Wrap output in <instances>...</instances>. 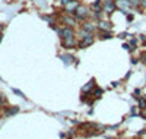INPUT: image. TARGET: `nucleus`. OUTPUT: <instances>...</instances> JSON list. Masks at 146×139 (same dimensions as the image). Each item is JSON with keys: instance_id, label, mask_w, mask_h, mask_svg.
Here are the masks:
<instances>
[{"instance_id": "obj_1", "label": "nucleus", "mask_w": 146, "mask_h": 139, "mask_svg": "<svg viewBox=\"0 0 146 139\" xmlns=\"http://www.w3.org/2000/svg\"><path fill=\"white\" fill-rule=\"evenodd\" d=\"M73 16H75L78 21H86L89 18V9L85 6V5H79V7L75 10V13H73Z\"/></svg>"}, {"instance_id": "obj_2", "label": "nucleus", "mask_w": 146, "mask_h": 139, "mask_svg": "<svg viewBox=\"0 0 146 139\" xmlns=\"http://www.w3.org/2000/svg\"><path fill=\"white\" fill-rule=\"evenodd\" d=\"M57 32H58V35H60V38H62V40L69 38V37H75V34H76L75 28H73V27H66V25L63 28H60Z\"/></svg>"}, {"instance_id": "obj_3", "label": "nucleus", "mask_w": 146, "mask_h": 139, "mask_svg": "<svg viewBox=\"0 0 146 139\" xmlns=\"http://www.w3.org/2000/svg\"><path fill=\"white\" fill-rule=\"evenodd\" d=\"M117 9V3L114 2V0H102V10L105 12V13L111 15L114 13Z\"/></svg>"}, {"instance_id": "obj_4", "label": "nucleus", "mask_w": 146, "mask_h": 139, "mask_svg": "<svg viewBox=\"0 0 146 139\" xmlns=\"http://www.w3.org/2000/svg\"><path fill=\"white\" fill-rule=\"evenodd\" d=\"M62 22L66 25V27H73V28H75L76 23H78V19L73 16L72 13H66V15L62 16Z\"/></svg>"}, {"instance_id": "obj_5", "label": "nucleus", "mask_w": 146, "mask_h": 139, "mask_svg": "<svg viewBox=\"0 0 146 139\" xmlns=\"http://www.w3.org/2000/svg\"><path fill=\"white\" fill-rule=\"evenodd\" d=\"M79 5H80V3L78 2V0H70V2L64 6L66 13H72V15H73V13H75V10L79 7Z\"/></svg>"}, {"instance_id": "obj_6", "label": "nucleus", "mask_w": 146, "mask_h": 139, "mask_svg": "<svg viewBox=\"0 0 146 139\" xmlns=\"http://www.w3.org/2000/svg\"><path fill=\"white\" fill-rule=\"evenodd\" d=\"M62 45H63L64 48H75V47L78 45V43H76L75 37H69V38L62 40Z\"/></svg>"}, {"instance_id": "obj_7", "label": "nucleus", "mask_w": 146, "mask_h": 139, "mask_svg": "<svg viewBox=\"0 0 146 139\" xmlns=\"http://www.w3.org/2000/svg\"><path fill=\"white\" fill-rule=\"evenodd\" d=\"M91 44H94V35H92V34L88 35L86 38L80 40V43L78 44V47H79V48H86V47H89Z\"/></svg>"}, {"instance_id": "obj_8", "label": "nucleus", "mask_w": 146, "mask_h": 139, "mask_svg": "<svg viewBox=\"0 0 146 139\" xmlns=\"http://www.w3.org/2000/svg\"><path fill=\"white\" fill-rule=\"evenodd\" d=\"M111 22H108V21H98V23H96V28H98L100 31H110L111 29Z\"/></svg>"}, {"instance_id": "obj_9", "label": "nucleus", "mask_w": 146, "mask_h": 139, "mask_svg": "<svg viewBox=\"0 0 146 139\" xmlns=\"http://www.w3.org/2000/svg\"><path fill=\"white\" fill-rule=\"evenodd\" d=\"M115 3H117V7H120L123 12H127V10H130V9H131L129 0H117Z\"/></svg>"}, {"instance_id": "obj_10", "label": "nucleus", "mask_w": 146, "mask_h": 139, "mask_svg": "<svg viewBox=\"0 0 146 139\" xmlns=\"http://www.w3.org/2000/svg\"><path fill=\"white\" fill-rule=\"evenodd\" d=\"M95 28H96V25H94L92 22H88V21H83V23H82V29H85V31H88V32H94L95 31Z\"/></svg>"}, {"instance_id": "obj_11", "label": "nucleus", "mask_w": 146, "mask_h": 139, "mask_svg": "<svg viewBox=\"0 0 146 139\" xmlns=\"http://www.w3.org/2000/svg\"><path fill=\"white\" fill-rule=\"evenodd\" d=\"M94 86H95V81H94V79H91L86 85H85V86L82 88V92H83V94H89V92L94 90Z\"/></svg>"}, {"instance_id": "obj_12", "label": "nucleus", "mask_w": 146, "mask_h": 139, "mask_svg": "<svg viewBox=\"0 0 146 139\" xmlns=\"http://www.w3.org/2000/svg\"><path fill=\"white\" fill-rule=\"evenodd\" d=\"M91 7H92L94 10H96V12H101V10H102V0H96V2H94V3L91 5Z\"/></svg>"}, {"instance_id": "obj_13", "label": "nucleus", "mask_w": 146, "mask_h": 139, "mask_svg": "<svg viewBox=\"0 0 146 139\" xmlns=\"http://www.w3.org/2000/svg\"><path fill=\"white\" fill-rule=\"evenodd\" d=\"M100 37H101V40H107V38H111V32H108V31H100Z\"/></svg>"}, {"instance_id": "obj_14", "label": "nucleus", "mask_w": 146, "mask_h": 139, "mask_svg": "<svg viewBox=\"0 0 146 139\" xmlns=\"http://www.w3.org/2000/svg\"><path fill=\"white\" fill-rule=\"evenodd\" d=\"M19 111V107H13V108H9L6 111V116H12V114H16V113Z\"/></svg>"}, {"instance_id": "obj_15", "label": "nucleus", "mask_w": 146, "mask_h": 139, "mask_svg": "<svg viewBox=\"0 0 146 139\" xmlns=\"http://www.w3.org/2000/svg\"><path fill=\"white\" fill-rule=\"evenodd\" d=\"M137 101H139V107L143 110V108H146V98H137Z\"/></svg>"}, {"instance_id": "obj_16", "label": "nucleus", "mask_w": 146, "mask_h": 139, "mask_svg": "<svg viewBox=\"0 0 146 139\" xmlns=\"http://www.w3.org/2000/svg\"><path fill=\"white\" fill-rule=\"evenodd\" d=\"M92 94H94V97H95V98H100V97H101V94H102V90H101V88H98V90H94V91H92Z\"/></svg>"}, {"instance_id": "obj_17", "label": "nucleus", "mask_w": 146, "mask_h": 139, "mask_svg": "<svg viewBox=\"0 0 146 139\" xmlns=\"http://www.w3.org/2000/svg\"><path fill=\"white\" fill-rule=\"evenodd\" d=\"M62 59L64 60V63H66V65H69V61H70V60H75V59H73L72 56H67V54H63V56H62Z\"/></svg>"}, {"instance_id": "obj_18", "label": "nucleus", "mask_w": 146, "mask_h": 139, "mask_svg": "<svg viewBox=\"0 0 146 139\" xmlns=\"http://www.w3.org/2000/svg\"><path fill=\"white\" fill-rule=\"evenodd\" d=\"M6 103V98H5V95L3 94H0V104H5Z\"/></svg>"}, {"instance_id": "obj_19", "label": "nucleus", "mask_w": 146, "mask_h": 139, "mask_svg": "<svg viewBox=\"0 0 146 139\" xmlns=\"http://www.w3.org/2000/svg\"><path fill=\"white\" fill-rule=\"evenodd\" d=\"M140 117L146 120V108H143V110H142V113H140Z\"/></svg>"}, {"instance_id": "obj_20", "label": "nucleus", "mask_w": 146, "mask_h": 139, "mask_svg": "<svg viewBox=\"0 0 146 139\" xmlns=\"http://www.w3.org/2000/svg\"><path fill=\"white\" fill-rule=\"evenodd\" d=\"M69 2H70V0H60V5H62V6H66Z\"/></svg>"}, {"instance_id": "obj_21", "label": "nucleus", "mask_w": 146, "mask_h": 139, "mask_svg": "<svg viewBox=\"0 0 146 139\" xmlns=\"http://www.w3.org/2000/svg\"><path fill=\"white\" fill-rule=\"evenodd\" d=\"M140 7L146 9V0H140Z\"/></svg>"}, {"instance_id": "obj_22", "label": "nucleus", "mask_w": 146, "mask_h": 139, "mask_svg": "<svg viewBox=\"0 0 146 139\" xmlns=\"http://www.w3.org/2000/svg\"><path fill=\"white\" fill-rule=\"evenodd\" d=\"M13 92H15V94H18L19 97H23V94H22V92H21L19 90H13Z\"/></svg>"}, {"instance_id": "obj_23", "label": "nucleus", "mask_w": 146, "mask_h": 139, "mask_svg": "<svg viewBox=\"0 0 146 139\" xmlns=\"http://www.w3.org/2000/svg\"><path fill=\"white\" fill-rule=\"evenodd\" d=\"M127 37V32H123V34H120V38H126Z\"/></svg>"}, {"instance_id": "obj_24", "label": "nucleus", "mask_w": 146, "mask_h": 139, "mask_svg": "<svg viewBox=\"0 0 146 139\" xmlns=\"http://www.w3.org/2000/svg\"><path fill=\"white\" fill-rule=\"evenodd\" d=\"M127 21L131 22V21H133V15H127Z\"/></svg>"}, {"instance_id": "obj_25", "label": "nucleus", "mask_w": 146, "mask_h": 139, "mask_svg": "<svg viewBox=\"0 0 146 139\" xmlns=\"http://www.w3.org/2000/svg\"><path fill=\"white\" fill-rule=\"evenodd\" d=\"M123 48H126V50H130V48H129V44H123Z\"/></svg>"}, {"instance_id": "obj_26", "label": "nucleus", "mask_w": 146, "mask_h": 139, "mask_svg": "<svg viewBox=\"0 0 146 139\" xmlns=\"http://www.w3.org/2000/svg\"><path fill=\"white\" fill-rule=\"evenodd\" d=\"M142 60H143V61L146 63V54H142Z\"/></svg>"}, {"instance_id": "obj_27", "label": "nucleus", "mask_w": 146, "mask_h": 139, "mask_svg": "<svg viewBox=\"0 0 146 139\" xmlns=\"http://www.w3.org/2000/svg\"><path fill=\"white\" fill-rule=\"evenodd\" d=\"M2 29H3V25H0V32H2Z\"/></svg>"}, {"instance_id": "obj_28", "label": "nucleus", "mask_w": 146, "mask_h": 139, "mask_svg": "<svg viewBox=\"0 0 146 139\" xmlns=\"http://www.w3.org/2000/svg\"><path fill=\"white\" fill-rule=\"evenodd\" d=\"M2 37H3V35H2V32H0V41H2Z\"/></svg>"}]
</instances>
